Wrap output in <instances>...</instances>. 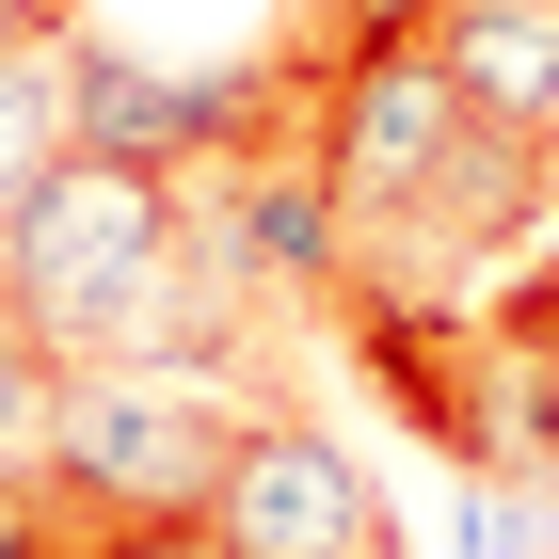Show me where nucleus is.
<instances>
[{
    "label": "nucleus",
    "instance_id": "423d86ee",
    "mask_svg": "<svg viewBox=\"0 0 559 559\" xmlns=\"http://www.w3.org/2000/svg\"><path fill=\"white\" fill-rule=\"evenodd\" d=\"M416 48L448 64V96H464V112L559 144V0H431Z\"/></svg>",
    "mask_w": 559,
    "mask_h": 559
},
{
    "label": "nucleus",
    "instance_id": "9b49d317",
    "mask_svg": "<svg viewBox=\"0 0 559 559\" xmlns=\"http://www.w3.org/2000/svg\"><path fill=\"white\" fill-rule=\"evenodd\" d=\"M64 559H224L209 527H129V512H81L64 527Z\"/></svg>",
    "mask_w": 559,
    "mask_h": 559
},
{
    "label": "nucleus",
    "instance_id": "0eeeda50",
    "mask_svg": "<svg viewBox=\"0 0 559 559\" xmlns=\"http://www.w3.org/2000/svg\"><path fill=\"white\" fill-rule=\"evenodd\" d=\"M448 559H559V512H544V479L479 464V479H464V512H448Z\"/></svg>",
    "mask_w": 559,
    "mask_h": 559
},
{
    "label": "nucleus",
    "instance_id": "f03ea898",
    "mask_svg": "<svg viewBox=\"0 0 559 559\" xmlns=\"http://www.w3.org/2000/svg\"><path fill=\"white\" fill-rule=\"evenodd\" d=\"M33 464L64 479V512H129V527H192L240 464V384H192L160 352H112V368H64Z\"/></svg>",
    "mask_w": 559,
    "mask_h": 559
},
{
    "label": "nucleus",
    "instance_id": "9d476101",
    "mask_svg": "<svg viewBox=\"0 0 559 559\" xmlns=\"http://www.w3.org/2000/svg\"><path fill=\"white\" fill-rule=\"evenodd\" d=\"M64 527H81L64 479H48V464H0V559H64Z\"/></svg>",
    "mask_w": 559,
    "mask_h": 559
},
{
    "label": "nucleus",
    "instance_id": "6e6552de",
    "mask_svg": "<svg viewBox=\"0 0 559 559\" xmlns=\"http://www.w3.org/2000/svg\"><path fill=\"white\" fill-rule=\"evenodd\" d=\"M64 160V48H16L0 64V192H33Z\"/></svg>",
    "mask_w": 559,
    "mask_h": 559
},
{
    "label": "nucleus",
    "instance_id": "1a4fd4ad",
    "mask_svg": "<svg viewBox=\"0 0 559 559\" xmlns=\"http://www.w3.org/2000/svg\"><path fill=\"white\" fill-rule=\"evenodd\" d=\"M48 400H64V368L33 352V320L0 304V464H33V431H48Z\"/></svg>",
    "mask_w": 559,
    "mask_h": 559
},
{
    "label": "nucleus",
    "instance_id": "f257e3e1",
    "mask_svg": "<svg viewBox=\"0 0 559 559\" xmlns=\"http://www.w3.org/2000/svg\"><path fill=\"white\" fill-rule=\"evenodd\" d=\"M176 272H192V209H176V176H144V160L64 144L33 192H0V304L33 320L48 368L144 352L160 304H176Z\"/></svg>",
    "mask_w": 559,
    "mask_h": 559
},
{
    "label": "nucleus",
    "instance_id": "ddd939ff",
    "mask_svg": "<svg viewBox=\"0 0 559 559\" xmlns=\"http://www.w3.org/2000/svg\"><path fill=\"white\" fill-rule=\"evenodd\" d=\"M512 288H527V304H544V320H559V240H544V272H512Z\"/></svg>",
    "mask_w": 559,
    "mask_h": 559
},
{
    "label": "nucleus",
    "instance_id": "f8f14e48",
    "mask_svg": "<svg viewBox=\"0 0 559 559\" xmlns=\"http://www.w3.org/2000/svg\"><path fill=\"white\" fill-rule=\"evenodd\" d=\"M81 33V0H0V64H16V48H64Z\"/></svg>",
    "mask_w": 559,
    "mask_h": 559
},
{
    "label": "nucleus",
    "instance_id": "7ed1b4c3",
    "mask_svg": "<svg viewBox=\"0 0 559 559\" xmlns=\"http://www.w3.org/2000/svg\"><path fill=\"white\" fill-rule=\"evenodd\" d=\"M176 209H192V272H224V288L257 304H336L352 288V209H336V160H320V129H257L240 160L176 176Z\"/></svg>",
    "mask_w": 559,
    "mask_h": 559
},
{
    "label": "nucleus",
    "instance_id": "20e7f679",
    "mask_svg": "<svg viewBox=\"0 0 559 559\" xmlns=\"http://www.w3.org/2000/svg\"><path fill=\"white\" fill-rule=\"evenodd\" d=\"M304 129H320V160H336L352 240H400V224L448 192V160H464V129H479V112L448 96V64L400 33V48H320V96H304Z\"/></svg>",
    "mask_w": 559,
    "mask_h": 559
},
{
    "label": "nucleus",
    "instance_id": "39448f33",
    "mask_svg": "<svg viewBox=\"0 0 559 559\" xmlns=\"http://www.w3.org/2000/svg\"><path fill=\"white\" fill-rule=\"evenodd\" d=\"M192 527H209L224 559H400L384 479L352 464L320 416H272V400L240 416V464H224V496H209Z\"/></svg>",
    "mask_w": 559,
    "mask_h": 559
}]
</instances>
